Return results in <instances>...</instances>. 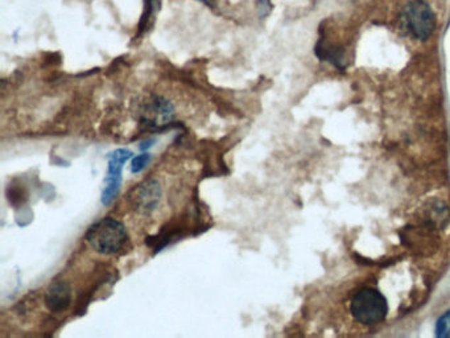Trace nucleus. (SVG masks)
Segmentation results:
<instances>
[{"instance_id": "1", "label": "nucleus", "mask_w": 450, "mask_h": 338, "mask_svg": "<svg viewBox=\"0 0 450 338\" xmlns=\"http://www.w3.org/2000/svg\"><path fill=\"white\" fill-rule=\"evenodd\" d=\"M84 239L95 253L114 255L121 253L126 247L128 234L121 221L106 217L87 229Z\"/></svg>"}, {"instance_id": "2", "label": "nucleus", "mask_w": 450, "mask_h": 338, "mask_svg": "<svg viewBox=\"0 0 450 338\" xmlns=\"http://www.w3.org/2000/svg\"><path fill=\"white\" fill-rule=\"evenodd\" d=\"M351 315L363 325H375L387 316L388 304L382 293L373 288L356 292L350 304Z\"/></svg>"}, {"instance_id": "3", "label": "nucleus", "mask_w": 450, "mask_h": 338, "mask_svg": "<svg viewBox=\"0 0 450 338\" xmlns=\"http://www.w3.org/2000/svg\"><path fill=\"white\" fill-rule=\"evenodd\" d=\"M402 23L410 35L422 41L431 38L436 27L434 15L424 0H412L404 7Z\"/></svg>"}, {"instance_id": "4", "label": "nucleus", "mask_w": 450, "mask_h": 338, "mask_svg": "<svg viewBox=\"0 0 450 338\" xmlns=\"http://www.w3.org/2000/svg\"><path fill=\"white\" fill-rule=\"evenodd\" d=\"M175 121V107L167 98L160 95H150L141 104L139 111V124L144 130L159 131L170 127Z\"/></svg>"}, {"instance_id": "5", "label": "nucleus", "mask_w": 450, "mask_h": 338, "mask_svg": "<svg viewBox=\"0 0 450 338\" xmlns=\"http://www.w3.org/2000/svg\"><path fill=\"white\" fill-rule=\"evenodd\" d=\"M161 195L163 192L159 181L150 179L143 181L132 189L128 200L136 213L148 216L159 207Z\"/></svg>"}, {"instance_id": "6", "label": "nucleus", "mask_w": 450, "mask_h": 338, "mask_svg": "<svg viewBox=\"0 0 450 338\" xmlns=\"http://www.w3.org/2000/svg\"><path fill=\"white\" fill-rule=\"evenodd\" d=\"M132 152L130 150H116L111 152L107 158V178L102 190V204L109 205L113 202L118 195L122 184V168L124 163L131 159Z\"/></svg>"}, {"instance_id": "7", "label": "nucleus", "mask_w": 450, "mask_h": 338, "mask_svg": "<svg viewBox=\"0 0 450 338\" xmlns=\"http://www.w3.org/2000/svg\"><path fill=\"white\" fill-rule=\"evenodd\" d=\"M72 301L70 285L64 280H55L49 285L45 293V304L48 310L52 312H62L67 310Z\"/></svg>"}, {"instance_id": "8", "label": "nucleus", "mask_w": 450, "mask_h": 338, "mask_svg": "<svg viewBox=\"0 0 450 338\" xmlns=\"http://www.w3.org/2000/svg\"><path fill=\"white\" fill-rule=\"evenodd\" d=\"M436 336L439 338H450V310L444 313L437 321Z\"/></svg>"}, {"instance_id": "9", "label": "nucleus", "mask_w": 450, "mask_h": 338, "mask_svg": "<svg viewBox=\"0 0 450 338\" xmlns=\"http://www.w3.org/2000/svg\"><path fill=\"white\" fill-rule=\"evenodd\" d=\"M150 153H141V155H139V156L133 158L131 163L132 173H138V172H141L143 169L147 167V164L150 163Z\"/></svg>"}]
</instances>
